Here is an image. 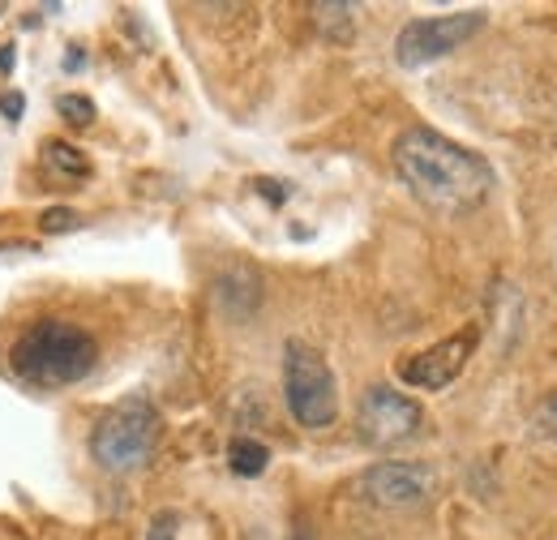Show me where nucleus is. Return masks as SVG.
I'll return each instance as SVG.
<instances>
[{
  "instance_id": "11",
  "label": "nucleus",
  "mask_w": 557,
  "mask_h": 540,
  "mask_svg": "<svg viewBox=\"0 0 557 540\" xmlns=\"http://www.w3.org/2000/svg\"><path fill=\"white\" fill-rule=\"evenodd\" d=\"M44 155H48V168H57V172H65V176H86V172H90L86 155L73 150L70 142H48Z\"/></svg>"
},
{
  "instance_id": "14",
  "label": "nucleus",
  "mask_w": 557,
  "mask_h": 540,
  "mask_svg": "<svg viewBox=\"0 0 557 540\" xmlns=\"http://www.w3.org/2000/svg\"><path fill=\"white\" fill-rule=\"evenodd\" d=\"M146 540H181V515L176 511H159L146 528Z\"/></svg>"
},
{
  "instance_id": "4",
  "label": "nucleus",
  "mask_w": 557,
  "mask_h": 540,
  "mask_svg": "<svg viewBox=\"0 0 557 540\" xmlns=\"http://www.w3.org/2000/svg\"><path fill=\"white\" fill-rule=\"evenodd\" d=\"M159 412L146 400H125L116 404L90 433V455L108 472H138L150 464L159 446Z\"/></svg>"
},
{
  "instance_id": "8",
  "label": "nucleus",
  "mask_w": 557,
  "mask_h": 540,
  "mask_svg": "<svg viewBox=\"0 0 557 540\" xmlns=\"http://www.w3.org/2000/svg\"><path fill=\"white\" fill-rule=\"evenodd\" d=\"M476 343H481V327L472 322V327H463L459 335L433 343L429 352L408 356V360L399 365V378H404L408 386H417V391H442V386H450V382L463 373V365L472 360Z\"/></svg>"
},
{
  "instance_id": "1",
  "label": "nucleus",
  "mask_w": 557,
  "mask_h": 540,
  "mask_svg": "<svg viewBox=\"0 0 557 540\" xmlns=\"http://www.w3.org/2000/svg\"><path fill=\"white\" fill-rule=\"evenodd\" d=\"M391 159H395L399 181L417 194L420 202L433 206V210H446V214L476 210L493 189V168L476 150L450 142L437 130H424V125H412V130L395 137Z\"/></svg>"
},
{
  "instance_id": "5",
  "label": "nucleus",
  "mask_w": 557,
  "mask_h": 540,
  "mask_svg": "<svg viewBox=\"0 0 557 540\" xmlns=\"http://www.w3.org/2000/svg\"><path fill=\"white\" fill-rule=\"evenodd\" d=\"M485 9H463V13H437V17H412L399 35H395V61L404 69L433 65L442 57H450L455 48H463L468 39H476L485 30Z\"/></svg>"
},
{
  "instance_id": "10",
  "label": "nucleus",
  "mask_w": 557,
  "mask_h": 540,
  "mask_svg": "<svg viewBox=\"0 0 557 540\" xmlns=\"http://www.w3.org/2000/svg\"><path fill=\"white\" fill-rule=\"evenodd\" d=\"M313 13H318V26H322L331 39L348 44V39H351V13H356V4H313Z\"/></svg>"
},
{
  "instance_id": "3",
  "label": "nucleus",
  "mask_w": 557,
  "mask_h": 540,
  "mask_svg": "<svg viewBox=\"0 0 557 540\" xmlns=\"http://www.w3.org/2000/svg\"><path fill=\"white\" fill-rule=\"evenodd\" d=\"M283 400L287 412L305 425V429H326L339 416V382L335 369L326 365V356L305 343V339H287L283 343Z\"/></svg>"
},
{
  "instance_id": "9",
  "label": "nucleus",
  "mask_w": 557,
  "mask_h": 540,
  "mask_svg": "<svg viewBox=\"0 0 557 540\" xmlns=\"http://www.w3.org/2000/svg\"><path fill=\"white\" fill-rule=\"evenodd\" d=\"M227 464L236 476H262L271 464V451L258 442V438H232L227 446Z\"/></svg>"
},
{
  "instance_id": "17",
  "label": "nucleus",
  "mask_w": 557,
  "mask_h": 540,
  "mask_svg": "<svg viewBox=\"0 0 557 540\" xmlns=\"http://www.w3.org/2000/svg\"><path fill=\"white\" fill-rule=\"evenodd\" d=\"M0 112H4L9 121H17V116L26 112V99H22L17 90H4V95H0Z\"/></svg>"
},
{
  "instance_id": "18",
  "label": "nucleus",
  "mask_w": 557,
  "mask_h": 540,
  "mask_svg": "<svg viewBox=\"0 0 557 540\" xmlns=\"http://www.w3.org/2000/svg\"><path fill=\"white\" fill-rule=\"evenodd\" d=\"M13 65V48H0V69Z\"/></svg>"
},
{
  "instance_id": "13",
  "label": "nucleus",
  "mask_w": 557,
  "mask_h": 540,
  "mask_svg": "<svg viewBox=\"0 0 557 540\" xmlns=\"http://www.w3.org/2000/svg\"><path fill=\"white\" fill-rule=\"evenodd\" d=\"M57 112H61L70 125H77V130L95 121V103H90L86 95H61V99H57Z\"/></svg>"
},
{
  "instance_id": "12",
  "label": "nucleus",
  "mask_w": 557,
  "mask_h": 540,
  "mask_svg": "<svg viewBox=\"0 0 557 540\" xmlns=\"http://www.w3.org/2000/svg\"><path fill=\"white\" fill-rule=\"evenodd\" d=\"M532 433L545 438V442H557V391H549L541 407L532 412Z\"/></svg>"
},
{
  "instance_id": "19",
  "label": "nucleus",
  "mask_w": 557,
  "mask_h": 540,
  "mask_svg": "<svg viewBox=\"0 0 557 540\" xmlns=\"http://www.w3.org/2000/svg\"><path fill=\"white\" fill-rule=\"evenodd\" d=\"M292 540H313V537H305V532H296V537H292Z\"/></svg>"
},
{
  "instance_id": "15",
  "label": "nucleus",
  "mask_w": 557,
  "mask_h": 540,
  "mask_svg": "<svg viewBox=\"0 0 557 540\" xmlns=\"http://www.w3.org/2000/svg\"><path fill=\"white\" fill-rule=\"evenodd\" d=\"M48 232H73L77 223H82V214L70 210V206H57V210H44V219H39Z\"/></svg>"
},
{
  "instance_id": "6",
  "label": "nucleus",
  "mask_w": 557,
  "mask_h": 540,
  "mask_svg": "<svg viewBox=\"0 0 557 540\" xmlns=\"http://www.w3.org/2000/svg\"><path fill=\"white\" fill-rule=\"evenodd\" d=\"M420 429H424V407H420L412 395H404V391H395V386H386V382H377V386H369V391L360 395V407H356V438H360L364 446L391 451V446L412 442Z\"/></svg>"
},
{
  "instance_id": "2",
  "label": "nucleus",
  "mask_w": 557,
  "mask_h": 540,
  "mask_svg": "<svg viewBox=\"0 0 557 540\" xmlns=\"http://www.w3.org/2000/svg\"><path fill=\"white\" fill-rule=\"evenodd\" d=\"M95 339L86 335L73 322H35L30 331L13 339L9 347V365L26 386L39 391H57V386H73L95 369Z\"/></svg>"
},
{
  "instance_id": "16",
  "label": "nucleus",
  "mask_w": 557,
  "mask_h": 540,
  "mask_svg": "<svg viewBox=\"0 0 557 540\" xmlns=\"http://www.w3.org/2000/svg\"><path fill=\"white\" fill-rule=\"evenodd\" d=\"M253 189H258L271 206H283L287 198H292V189H287L283 181H271V176H258V181H253Z\"/></svg>"
},
{
  "instance_id": "7",
  "label": "nucleus",
  "mask_w": 557,
  "mask_h": 540,
  "mask_svg": "<svg viewBox=\"0 0 557 540\" xmlns=\"http://www.w3.org/2000/svg\"><path fill=\"white\" fill-rule=\"evenodd\" d=\"M356 493L369 506L382 511H408V506H424L437 493V472L429 464H412V459H391V464H373L369 472L356 480Z\"/></svg>"
}]
</instances>
